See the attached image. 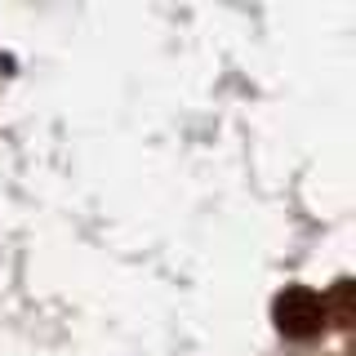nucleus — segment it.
Masks as SVG:
<instances>
[{"instance_id":"nucleus-2","label":"nucleus","mask_w":356,"mask_h":356,"mask_svg":"<svg viewBox=\"0 0 356 356\" xmlns=\"http://www.w3.org/2000/svg\"><path fill=\"white\" fill-rule=\"evenodd\" d=\"M321 303H325V321L334 316L339 325H348V316H352V281H339V285H334V294L321 298Z\"/></svg>"},{"instance_id":"nucleus-1","label":"nucleus","mask_w":356,"mask_h":356,"mask_svg":"<svg viewBox=\"0 0 356 356\" xmlns=\"http://www.w3.org/2000/svg\"><path fill=\"white\" fill-rule=\"evenodd\" d=\"M272 316H276V330L285 339H312V334H321V325H325V303H321L316 289L289 285L285 294H276Z\"/></svg>"}]
</instances>
